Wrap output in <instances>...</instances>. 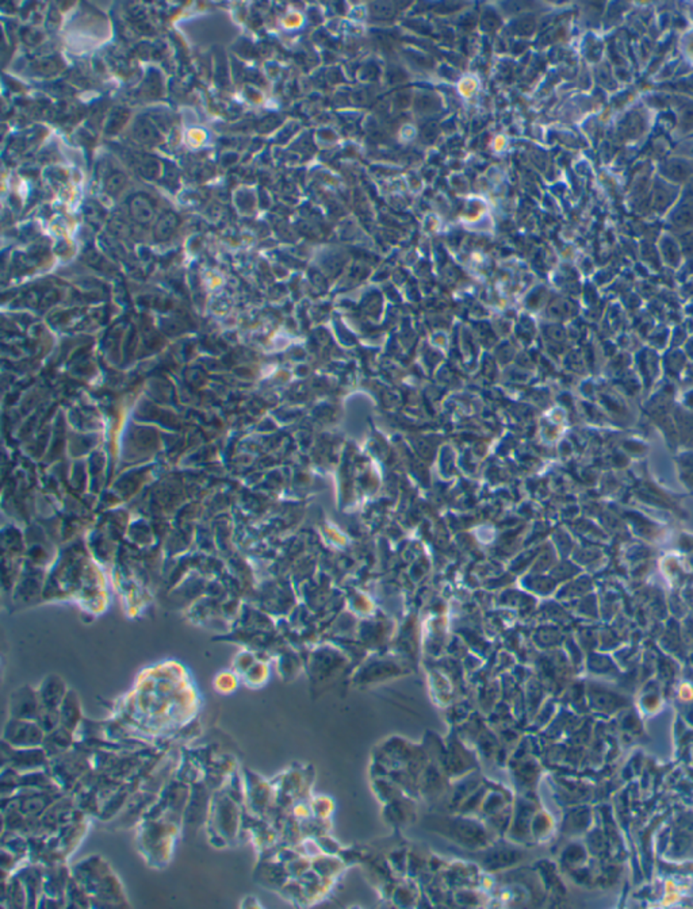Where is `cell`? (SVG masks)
<instances>
[{"mask_svg":"<svg viewBox=\"0 0 693 909\" xmlns=\"http://www.w3.org/2000/svg\"><path fill=\"white\" fill-rule=\"evenodd\" d=\"M129 209L133 218L141 224L149 222L153 217L151 199L143 194H137L130 199Z\"/></svg>","mask_w":693,"mask_h":909,"instance_id":"8","label":"cell"},{"mask_svg":"<svg viewBox=\"0 0 693 909\" xmlns=\"http://www.w3.org/2000/svg\"><path fill=\"white\" fill-rule=\"evenodd\" d=\"M125 184H126L125 175L122 172L115 170L111 175H108V180H106V190L110 194H117V192H119L125 187Z\"/></svg>","mask_w":693,"mask_h":909,"instance_id":"14","label":"cell"},{"mask_svg":"<svg viewBox=\"0 0 693 909\" xmlns=\"http://www.w3.org/2000/svg\"><path fill=\"white\" fill-rule=\"evenodd\" d=\"M41 711L38 693L24 686L15 690L10 697V718L37 721Z\"/></svg>","mask_w":693,"mask_h":909,"instance_id":"3","label":"cell"},{"mask_svg":"<svg viewBox=\"0 0 693 909\" xmlns=\"http://www.w3.org/2000/svg\"><path fill=\"white\" fill-rule=\"evenodd\" d=\"M176 225H177V217L173 212L164 214L160 218V221L157 222V225H156V231H154L156 237L160 238V240L168 237L173 232V229L176 228Z\"/></svg>","mask_w":693,"mask_h":909,"instance_id":"11","label":"cell"},{"mask_svg":"<svg viewBox=\"0 0 693 909\" xmlns=\"http://www.w3.org/2000/svg\"><path fill=\"white\" fill-rule=\"evenodd\" d=\"M59 712H60L61 727L75 732L82 720V706L75 692L66 693L64 701L59 708Z\"/></svg>","mask_w":693,"mask_h":909,"instance_id":"7","label":"cell"},{"mask_svg":"<svg viewBox=\"0 0 693 909\" xmlns=\"http://www.w3.org/2000/svg\"><path fill=\"white\" fill-rule=\"evenodd\" d=\"M45 735L36 721L10 718L3 729V741L15 748L43 747Z\"/></svg>","mask_w":693,"mask_h":909,"instance_id":"1","label":"cell"},{"mask_svg":"<svg viewBox=\"0 0 693 909\" xmlns=\"http://www.w3.org/2000/svg\"><path fill=\"white\" fill-rule=\"evenodd\" d=\"M43 729L45 734H49L61 725L59 709H48L41 706L40 715L36 721Z\"/></svg>","mask_w":693,"mask_h":909,"instance_id":"10","label":"cell"},{"mask_svg":"<svg viewBox=\"0 0 693 909\" xmlns=\"http://www.w3.org/2000/svg\"><path fill=\"white\" fill-rule=\"evenodd\" d=\"M213 822L218 823L219 838L232 839L236 836L238 827V808L228 796L218 797L213 803Z\"/></svg>","mask_w":693,"mask_h":909,"instance_id":"4","label":"cell"},{"mask_svg":"<svg viewBox=\"0 0 693 909\" xmlns=\"http://www.w3.org/2000/svg\"><path fill=\"white\" fill-rule=\"evenodd\" d=\"M37 693L41 701V706L48 709H59L68 692L61 678L49 676L43 681Z\"/></svg>","mask_w":693,"mask_h":909,"instance_id":"5","label":"cell"},{"mask_svg":"<svg viewBox=\"0 0 693 909\" xmlns=\"http://www.w3.org/2000/svg\"><path fill=\"white\" fill-rule=\"evenodd\" d=\"M133 134L136 140H138L143 144L152 145L160 140V134L157 129L152 125L151 122L145 118H140L136 121L133 126Z\"/></svg>","mask_w":693,"mask_h":909,"instance_id":"9","label":"cell"},{"mask_svg":"<svg viewBox=\"0 0 693 909\" xmlns=\"http://www.w3.org/2000/svg\"><path fill=\"white\" fill-rule=\"evenodd\" d=\"M214 685H216V689L218 692H221L222 695H229L231 692H233L236 689L238 679L233 677L231 673H222L216 678Z\"/></svg>","mask_w":693,"mask_h":909,"instance_id":"13","label":"cell"},{"mask_svg":"<svg viewBox=\"0 0 693 909\" xmlns=\"http://www.w3.org/2000/svg\"><path fill=\"white\" fill-rule=\"evenodd\" d=\"M137 166H138L140 175H143L147 179H154L160 172L159 161L149 156H141L137 161Z\"/></svg>","mask_w":693,"mask_h":909,"instance_id":"12","label":"cell"},{"mask_svg":"<svg viewBox=\"0 0 693 909\" xmlns=\"http://www.w3.org/2000/svg\"><path fill=\"white\" fill-rule=\"evenodd\" d=\"M1 752H3V767L8 764V767L17 770L22 774L43 770V767H46L49 763V757L43 747L15 748L7 744L6 741H3Z\"/></svg>","mask_w":693,"mask_h":909,"instance_id":"2","label":"cell"},{"mask_svg":"<svg viewBox=\"0 0 693 909\" xmlns=\"http://www.w3.org/2000/svg\"><path fill=\"white\" fill-rule=\"evenodd\" d=\"M72 735H73L72 731L66 729L61 725L59 728H56L54 731L45 735L43 748L45 750V752L48 754L49 759L63 755L71 748V746L73 743Z\"/></svg>","mask_w":693,"mask_h":909,"instance_id":"6","label":"cell"}]
</instances>
